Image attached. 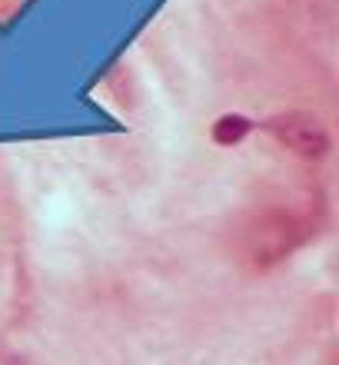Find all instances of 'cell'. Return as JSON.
Returning <instances> with one entry per match:
<instances>
[{"label":"cell","instance_id":"cell-2","mask_svg":"<svg viewBox=\"0 0 339 365\" xmlns=\"http://www.w3.org/2000/svg\"><path fill=\"white\" fill-rule=\"evenodd\" d=\"M256 126L260 123H256L253 116L240 113V110H226V113H220L213 123H210V140H213V146H220V150H233V146L246 143Z\"/></svg>","mask_w":339,"mask_h":365},{"label":"cell","instance_id":"cell-1","mask_svg":"<svg viewBox=\"0 0 339 365\" xmlns=\"http://www.w3.org/2000/svg\"><path fill=\"white\" fill-rule=\"evenodd\" d=\"M260 126L283 150H290L293 156H300L306 163H320L330 153V130L306 110H280Z\"/></svg>","mask_w":339,"mask_h":365}]
</instances>
